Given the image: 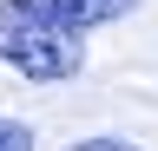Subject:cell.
Instances as JSON below:
<instances>
[{
	"instance_id": "3",
	"label": "cell",
	"mask_w": 158,
	"mask_h": 151,
	"mask_svg": "<svg viewBox=\"0 0 158 151\" xmlns=\"http://www.w3.org/2000/svg\"><path fill=\"white\" fill-rule=\"evenodd\" d=\"M66 151H138L132 138H112V131H106V138H79V145H66Z\"/></svg>"
},
{
	"instance_id": "2",
	"label": "cell",
	"mask_w": 158,
	"mask_h": 151,
	"mask_svg": "<svg viewBox=\"0 0 158 151\" xmlns=\"http://www.w3.org/2000/svg\"><path fill=\"white\" fill-rule=\"evenodd\" d=\"M0 151H33V131L20 118H0Z\"/></svg>"
},
{
	"instance_id": "1",
	"label": "cell",
	"mask_w": 158,
	"mask_h": 151,
	"mask_svg": "<svg viewBox=\"0 0 158 151\" xmlns=\"http://www.w3.org/2000/svg\"><path fill=\"white\" fill-rule=\"evenodd\" d=\"M132 7L138 0H0V66L33 85H66L86 66V33Z\"/></svg>"
}]
</instances>
